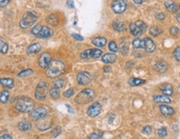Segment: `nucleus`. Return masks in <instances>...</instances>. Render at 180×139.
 <instances>
[{
	"mask_svg": "<svg viewBox=\"0 0 180 139\" xmlns=\"http://www.w3.org/2000/svg\"><path fill=\"white\" fill-rule=\"evenodd\" d=\"M102 55V51L98 49H88L86 50L81 54V57L82 59H94L98 58Z\"/></svg>",
	"mask_w": 180,
	"mask_h": 139,
	"instance_id": "nucleus-9",
	"label": "nucleus"
},
{
	"mask_svg": "<svg viewBox=\"0 0 180 139\" xmlns=\"http://www.w3.org/2000/svg\"><path fill=\"white\" fill-rule=\"evenodd\" d=\"M67 6H68V7H72V8H73V7H74L73 2H72V1H70V0H68V1H67Z\"/></svg>",
	"mask_w": 180,
	"mask_h": 139,
	"instance_id": "nucleus-49",
	"label": "nucleus"
},
{
	"mask_svg": "<svg viewBox=\"0 0 180 139\" xmlns=\"http://www.w3.org/2000/svg\"><path fill=\"white\" fill-rule=\"evenodd\" d=\"M47 109L46 107L41 106L38 107L37 109H34L32 113L30 114V118L32 120H40V119H43L47 116Z\"/></svg>",
	"mask_w": 180,
	"mask_h": 139,
	"instance_id": "nucleus-7",
	"label": "nucleus"
},
{
	"mask_svg": "<svg viewBox=\"0 0 180 139\" xmlns=\"http://www.w3.org/2000/svg\"><path fill=\"white\" fill-rule=\"evenodd\" d=\"M54 84L55 87H57L58 89H62V88H63V87L65 86L66 84H65L64 79H62V78H58V79H57L54 81Z\"/></svg>",
	"mask_w": 180,
	"mask_h": 139,
	"instance_id": "nucleus-30",
	"label": "nucleus"
},
{
	"mask_svg": "<svg viewBox=\"0 0 180 139\" xmlns=\"http://www.w3.org/2000/svg\"><path fill=\"white\" fill-rule=\"evenodd\" d=\"M32 73V69H27L23 70V71L20 72L19 74H18V76L20 77H24V76H27V75H29Z\"/></svg>",
	"mask_w": 180,
	"mask_h": 139,
	"instance_id": "nucleus-39",
	"label": "nucleus"
},
{
	"mask_svg": "<svg viewBox=\"0 0 180 139\" xmlns=\"http://www.w3.org/2000/svg\"><path fill=\"white\" fill-rule=\"evenodd\" d=\"M166 8L172 12H175V13H180V5L177 4L175 2L172 1V0H168L165 2Z\"/></svg>",
	"mask_w": 180,
	"mask_h": 139,
	"instance_id": "nucleus-13",
	"label": "nucleus"
},
{
	"mask_svg": "<svg viewBox=\"0 0 180 139\" xmlns=\"http://www.w3.org/2000/svg\"><path fill=\"white\" fill-rule=\"evenodd\" d=\"M40 50H41V45L39 43H33L27 47V54H34V53L39 52Z\"/></svg>",
	"mask_w": 180,
	"mask_h": 139,
	"instance_id": "nucleus-22",
	"label": "nucleus"
},
{
	"mask_svg": "<svg viewBox=\"0 0 180 139\" xmlns=\"http://www.w3.org/2000/svg\"><path fill=\"white\" fill-rule=\"evenodd\" d=\"M0 50H1V53H2V54H4V53H6L7 51V45L6 42H4L2 40H1L0 41Z\"/></svg>",
	"mask_w": 180,
	"mask_h": 139,
	"instance_id": "nucleus-35",
	"label": "nucleus"
},
{
	"mask_svg": "<svg viewBox=\"0 0 180 139\" xmlns=\"http://www.w3.org/2000/svg\"><path fill=\"white\" fill-rule=\"evenodd\" d=\"M113 28L117 32H123L126 30V26L123 22L120 21V20H116L113 22Z\"/></svg>",
	"mask_w": 180,
	"mask_h": 139,
	"instance_id": "nucleus-24",
	"label": "nucleus"
},
{
	"mask_svg": "<svg viewBox=\"0 0 180 139\" xmlns=\"http://www.w3.org/2000/svg\"><path fill=\"white\" fill-rule=\"evenodd\" d=\"M0 139H12V137L10 136L9 134H2V136L0 137Z\"/></svg>",
	"mask_w": 180,
	"mask_h": 139,
	"instance_id": "nucleus-46",
	"label": "nucleus"
},
{
	"mask_svg": "<svg viewBox=\"0 0 180 139\" xmlns=\"http://www.w3.org/2000/svg\"><path fill=\"white\" fill-rule=\"evenodd\" d=\"M149 33H150V35H152L153 37H158L159 35H160L161 33H162V30H161L159 27L154 26V27H151L150 30H149Z\"/></svg>",
	"mask_w": 180,
	"mask_h": 139,
	"instance_id": "nucleus-29",
	"label": "nucleus"
},
{
	"mask_svg": "<svg viewBox=\"0 0 180 139\" xmlns=\"http://www.w3.org/2000/svg\"><path fill=\"white\" fill-rule=\"evenodd\" d=\"M154 69L159 73H164L168 69V65L164 61H158L154 65Z\"/></svg>",
	"mask_w": 180,
	"mask_h": 139,
	"instance_id": "nucleus-21",
	"label": "nucleus"
},
{
	"mask_svg": "<svg viewBox=\"0 0 180 139\" xmlns=\"http://www.w3.org/2000/svg\"><path fill=\"white\" fill-rule=\"evenodd\" d=\"M48 91H49V87H48L47 82L41 81L37 85L36 91H35V96L38 100L42 101L47 98Z\"/></svg>",
	"mask_w": 180,
	"mask_h": 139,
	"instance_id": "nucleus-5",
	"label": "nucleus"
},
{
	"mask_svg": "<svg viewBox=\"0 0 180 139\" xmlns=\"http://www.w3.org/2000/svg\"><path fill=\"white\" fill-rule=\"evenodd\" d=\"M173 57L177 61L180 62V47H177L174 51H173Z\"/></svg>",
	"mask_w": 180,
	"mask_h": 139,
	"instance_id": "nucleus-38",
	"label": "nucleus"
},
{
	"mask_svg": "<svg viewBox=\"0 0 180 139\" xmlns=\"http://www.w3.org/2000/svg\"><path fill=\"white\" fill-rule=\"evenodd\" d=\"M116 58H117V56L113 53H106L102 56V61H103L104 63L111 64V63H114L116 61Z\"/></svg>",
	"mask_w": 180,
	"mask_h": 139,
	"instance_id": "nucleus-19",
	"label": "nucleus"
},
{
	"mask_svg": "<svg viewBox=\"0 0 180 139\" xmlns=\"http://www.w3.org/2000/svg\"><path fill=\"white\" fill-rule=\"evenodd\" d=\"M60 133H61V129H60L59 127H58V128H54L52 131V134L54 137L58 136V135H59Z\"/></svg>",
	"mask_w": 180,
	"mask_h": 139,
	"instance_id": "nucleus-42",
	"label": "nucleus"
},
{
	"mask_svg": "<svg viewBox=\"0 0 180 139\" xmlns=\"http://www.w3.org/2000/svg\"><path fill=\"white\" fill-rule=\"evenodd\" d=\"M50 95H51V97H52V99H57L60 95L58 88H57V87L52 88V89L50 90Z\"/></svg>",
	"mask_w": 180,
	"mask_h": 139,
	"instance_id": "nucleus-31",
	"label": "nucleus"
},
{
	"mask_svg": "<svg viewBox=\"0 0 180 139\" xmlns=\"http://www.w3.org/2000/svg\"><path fill=\"white\" fill-rule=\"evenodd\" d=\"M37 20V15L33 12H25L20 21V26L22 28H27L33 25Z\"/></svg>",
	"mask_w": 180,
	"mask_h": 139,
	"instance_id": "nucleus-4",
	"label": "nucleus"
},
{
	"mask_svg": "<svg viewBox=\"0 0 180 139\" xmlns=\"http://www.w3.org/2000/svg\"><path fill=\"white\" fill-rule=\"evenodd\" d=\"M8 2H9V0H0V2H1L0 5H1V7H5V6L8 3Z\"/></svg>",
	"mask_w": 180,
	"mask_h": 139,
	"instance_id": "nucleus-47",
	"label": "nucleus"
},
{
	"mask_svg": "<svg viewBox=\"0 0 180 139\" xmlns=\"http://www.w3.org/2000/svg\"><path fill=\"white\" fill-rule=\"evenodd\" d=\"M154 101L156 104H170L171 99L170 98H168L167 95H155L154 96Z\"/></svg>",
	"mask_w": 180,
	"mask_h": 139,
	"instance_id": "nucleus-18",
	"label": "nucleus"
},
{
	"mask_svg": "<svg viewBox=\"0 0 180 139\" xmlns=\"http://www.w3.org/2000/svg\"><path fill=\"white\" fill-rule=\"evenodd\" d=\"M47 22H50L52 25L58 24V20H57V17L55 14L50 15L48 18H47Z\"/></svg>",
	"mask_w": 180,
	"mask_h": 139,
	"instance_id": "nucleus-32",
	"label": "nucleus"
},
{
	"mask_svg": "<svg viewBox=\"0 0 180 139\" xmlns=\"http://www.w3.org/2000/svg\"><path fill=\"white\" fill-rule=\"evenodd\" d=\"M77 83L80 85H87V84H89L91 80V74L87 71L81 72V73L77 74Z\"/></svg>",
	"mask_w": 180,
	"mask_h": 139,
	"instance_id": "nucleus-12",
	"label": "nucleus"
},
{
	"mask_svg": "<svg viewBox=\"0 0 180 139\" xmlns=\"http://www.w3.org/2000/svg\"><path fill=\"white\" fill-rule=\"evenodd\" d=\"M147 28V25L143 22V21H137L135 22H131L130 24V31L131 34L139 37L145 32Z\"/></svg>",
	"mask_w": 180,
	"mask_h": 139,
	"instance_id": "nucleus-6",
	"label": "nucleus"
},
{
	"mask_svg": "<svg viewBox=\"0 0 180 139\" xmlns=\"http://www.w3.org/2000/svg\"><path fill=\"white\" fill-rule=\"evenodd\" d=\"M142 132H143V133L146 134V135H150L151 132H153V128H152L151 126L147 125V126L144 127Z\"/></svg>",
	"mask_w": 180,
	"mask_h": 139,
	"instance_id": "nucleus-37",
	"label": "nucleus"
},
{
	"mask_svg": "<svg viewBox=\"0 0 180 139\" xmlns=\"http://www.w3.org/2000/svg\"><path fill=\"white\" fill-rule=\"evenodd\" d=\"M109 49H110V51L112 52H118V47H117V45L116 44V42H110V43H109Z\"/></svg>",
	"mask_w": 180,
	"mask_h": 139,
	"instance_id": "nucleus-36",
	"label": "nucleus"
},
{
	"mask_svg": "<svg viewBox=\"0 0 180 139\" xmlns=\"http://www.w3.org/2000/svg\"><path fill=\"white\" fill-rule=\"evenodd\" d=\"M144 50L147 52H153L156 48L155 43L154 42L152 39H150L149 37H146L144 38Z\"/></svg>",
	"mask_w": 180,
	"mask_h": 139,
	"instance_id": "nucleus-15",
	"label": "nucleus"
},
{
	"mask_svg": "<svg viewBox=\"0 0 180 139\" xmlns=\"http://www.w3.org/2000/svg\"><path fill=\"white\" fill-rule=\"evenodd\" d=\"M178 32H179V31H178V27H172L170 28V33L173 35V36H176V35L178 33Z\"/></svg>",
	"mask_w": 180,
	"mask_h": 139,
	"instance_id": "nucleus-43",
	"label": "nucleus"
},
{
	"mask_svg": "<svg viewBox=\"0 0 180 139\" xmlns=\"http://www.w3.org/2000/svg\"><path fill=\"white\" fill-rule=\"evenodd\" d=\"M176 19H177V21H178V22L180 23V13H178V14L177 15V17H176Z\"/></svg>",
	"mask_w": 180,
	"mask_h": 139,
	"instance_id": "nucleus-50",
	"label": "nucleus"
},
{
	"mask_svg": "<svg viewBox=\"0 0 180 139\" xmlns=\"http://www.w3.org/2000/svg\"><path fill=\"white\" fill-rule=\"evenodd\" d=\"M160 90L164 95L167 96H171L173 93V86L168 83H163V84H161Z\"/></svg>",
	"mask_w": 180,
	"mask_h": 139,
	"instance_id": "nucleus-17",
	"label": "nucleus"
},
{
	"mask_svg": "<svg viewBox=\"0 0 180 139\" xmlns=\"http://www.w3.org/2000/svg\"><path fill=\"white\" fill-rule=\"evenodd\" d=\"M51 62H52V56L47 52L42 53L38 59V64L43 69H47L49 67Z\"/></svg>",
	"mask_w": 180,
	"mask_h": 139,
	"instance_id": "nucleus-10",
	"label": "nucleus"
},
{
	"mask_svg": "<svg viewBox=\"0 0 180 139\" xmlns=\"http://www.w3.org/2000/svg\"><path fill=\"white\" fill-rule=\"evenodd\" d=\"M101 135L96 133V132H92L88 136V139H101Z\"/></svg>",
	"mask_w": 180,
	"mask_h": 139,
	"instance_id": "nucleus-41",
	"label": "nucleus"
},
{
	"mask_svg": "<svg viewBox=\"0 0 180 139\" xmlns=\"http://www.w3.org/2000/svg\"><path fill=\"white\" fill-rule=\"evenodd\" d=\"M145 83V80L142 79H138V78H130L129 79V84L132 86H138L140 84H143Z\"/></svg>",
	"mask_w": 180,
	"mask_h": 139,
	"instance_id": "nucleus-26",
	"label": "nucleus"
},
{
	"mask_svg": "<svg viewBox=\"0 0 180 139\" xmlns=\"http://www.w3.org/2000/svg\"><path fill=\"white\" fill-rule=\"evenodd\" d=\"M133 1L135 2L136 4H142V3L145 2L146 0H133Z\"/></svg>",
	"mask_w": 180,
	"mask_h": 139,
	"instance_id": "nucleus-48",
	"label": "nucleus"
},
{
	"mask_svg": "<svg viewBox=\"0 0 180 139\" xmlns=\"http://www.w3.org/2000/svg\"><path fill=\"white\" fill-rule=\"evenodd\" d=\"M132 44H133V47L136 49H141V48L144 49V40H142L140 38H136V39L134 40Z\"/></svg>",
	"mask_w": 180,
	"mask_h": 139,
	"instance_id": "nucleus-25",
	"label": "nucleus"
},
{
	"mask_svg": "<svg viewBox=\"0 0 180 139\" xmlns=\"http://www.w3.org/2000/svg\"><path fill=\"white\" fill-rule=\"evenodd\" d=\"M95 96H96V93L93 89H86L77 94V96L75 99V101L79 104H86L92 101Z\"/></svg>",
	"mask_w": 180,
	"mask_h": 139,
	"instance_id": "nucleus-3",
	"label": "nucleus"
},
{
	"mask_svg": "<svg viewBox=\"0 0 180 139\" xmlns=\"http://www.w3.org/2000/svg\"><path fill=\"white\" fill-rule=\"evenodd\" d=\"M34 101L28 97H20L15 103V108L21 113H27L34 108Z\"/></svg>",
	"mask_w": 180,
	"mask_h": 139,
	"instance_id": "nucleus-2",
	"label": "nucleus"
},
{
	"mask_svg": "<svg viewBox=\"0 0 180 139\" xmlns=\"http://www.w3.org/2000/svg\"><path fill=\"white\" fill-rule=\"evenodd\" d=\"M75 91L74 89H72V88H71V89H68L67 90H66V91L64 92V94H63V95H64L65 97H67V98H70V97H72L73 94H74Z\"/></svg>",
	"mask_w": 180,
	"mask_h": 139,
	"instance_id": "nucleus-40",
	"label": "nucleus"
},
{
	"mask_svg": "<svg viewBox=\"0 0 180 139\" xmlns=\"http://www.w3.org/2000/svg\"><path fill=\"white\" fill-rule=\"evenodd\" d=\"M101 111V105L100 103L96 102L91 104V106L87 109V114L88 116L91 117V118H96L100 114Z\"/></svg>",
	"mask_w": 180,
	"mask_h": 139,
	"instance_id": "nucleus-11",
	"label": "nucleus"
},
{
	"mask_svg": "<svg viewBox=\"0 0 180 139\" xmlns=\"http://www.w3.org/2000/svg\"><path fill=\"white\" fill-rule=\"evenodd\" d=\"M65 70V63L61 61H52L47 70V75L50 78H56Z\"/></svg>",
	"mask_w": 180,
	"mask_h": 139,
	"instance_id": "nucleus-1",
	"label": "nucleus"
},
{
	"mask_svg": "<svg viewBox=\"0 0 180 139\" xmlns=\"http://www.w3.org/2000/svg\"><path fill=\"white\" fill-rule=\"evenodd\" d=\"M42 25H40V24L37 25L36 27H34L33 28H32V30H31V33H32V34L36 35V36H37V35L38 34V33H39L40 32H41V30H42Z\"/></svg>",
	"mask_w": 180,
	"mask_h": 139,
	"instance_id": "nucleus-34",
	"label": "nucleus"
},
{
	"mask_svg": "<svg viewBox=\"0 0 180 139\" xmlns=\"http://www.w3.org/2000/svg\"><path fill=\"white\" fill-rule=\"evenodd\" d=\"M157 134L160 137H165L168 134V132H167V128H161L158 129L157 130Z\"/></svg>",
	"mask_w": 180,
	"mask_h": 139,
	"instance_id": "nucleus-33",
	"label": "nucleus"
},
{
	"mask_svg": "<svg viewBox=\"0 0 180 139\" xmlns=\"http://www.w3.org/2000/svg\"><path fill=\"white\" fill-rule=\"evenodd\" d=\"M106 38L103 37H95L92 39V43H93L96 47H103L106 46Z\"/></svg>",
	"mask_w": 180,
	"mask_h": 139,
	"instance_id": "nucleus-20",
	"label": "nucleus"
},
{
	"mask_svg": "<svg viewBox=\"0 0 180 139\" xmlns=\"http://www.w3.org/2000/svg\"><path fill=\"white\" fill-rule=\"evenodd\" d=\"M17 127H18V128H19L20 131L26 132L29 131L30 129L32 128V124L27 121H22L18 123V126Z\"/></svg>",
	"mask_w": 180,
	"mask_h": 139,
	"instance_id": "nucleus-23",
	"label": "nucleus"
},
{
	"mask_svg": "<svg viewBox=\"0 0 180 139\" xmlns=\"http://www.w3.org/2000/svg\"><path fill=\"white\" fill-rule=\"evenodd\" d=\"M53 34V31L48 27H42L41 32L37 35L38 38H47V37H52Z\"/></svg>",
	"mask_w": 180,
	"mask_h": 139,
	"instance_id": "nucleus-16",
	"label": "nucleus"
},
{
	"mask_svg": "<svg viewBox=\"0 0 180 139\" xmlns=\"http://www.w3.org/2000/svg\"><path fill=\"white\" fill-rule=\"evenodd\" d=\"M10 94L9 92L7 90H3V91L1 92V95H0V100L2 102V104H6L7 102V100L9 99Z\"/></svg>",
	"mask_w": 180,
	"mask_h": 139,
	"instance_id": "nucleus-28",
	"label": "nucleus"
},
{
	"mask_svg": "<svg viewBox=\"0 0 180 139\" xmlns=\"http://www.w3.org/2000/svg\"><path fill=\"white\" fill-rule=\"evenodd\" d=\"M127 7V2L126 0H113L111 7L116 13H122L126 11Z\"/></svg>",
	"mask_w": 180,
	"mask_h": 139,
	"instance_id": "nucleus-8",
	"label": "nucleus"
},
{
	"mask_svg": "<svg viewBox=\"0 0 180 139\" xmlns=\"http://www.w3.org/2000/svg\"><path fill=\"white\" fill-rule=\"evenodd\" d=\"M72 37L75 38L76 40H77V41H83V37L78 34H72Z\"/></svg>",
	"mask_w": 180,
	"mask_h": 139,
	"instance_id": "nucleus-45",
	"label": "nucleus"
},
{
	"mask_svg": "<svg viewBox=\"0 0 180 139\" xmlns=\"http://www.w3.org/2000/svg\"><path fill=\"white\" fill-rule=\"evenodd\" d=\"M1 84L2 85H3L4 87H7L8 89H11L14 85V83H13V79H7V78H2L1 79Z\"/></svg>",
	"mask_w": 180,
	"mask_h": 139,
	"instance_id": "nucleus-27",
	"label": "nucleus"
},
{
	"mask_svg": "<svg viewBox=\"0 0 180 139\" xmlns=\"http://www.w3.org/2000/svg\"><path fill=\"white\" fill-rule=\"evenodd\" d=\"M155 17L159 20H163L165 18V15L163 14V12H158L155 14Z\"/></svg>",
	"mask_w": 180,
	"mask_h": 139,
	"instance_id": "nucleus-44",
	"label": "nucleus"
},
{
	"mask_svg": "<svg viewBox=\"0 0 180 139\" xmlns=\"http://www.w3.org/2000/svg\"><path fill=\"white\" fill-rule=\"evenodd\" d=\"M159 110H160V113L163 114V116L165 117H171L173 116L174 114V109L170 106H168L166 104H162L159 106Z\"/></svg>",
	"mask_w": 180,
	"mask_h": 139,
	"instance_id": "nucleus-14",
	"label": "nucleus"
}]
</instances>
